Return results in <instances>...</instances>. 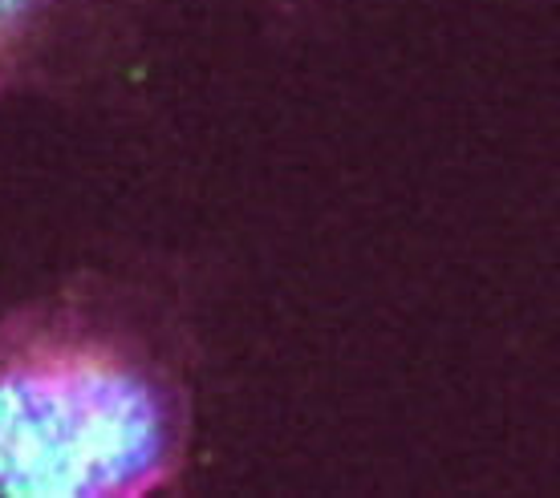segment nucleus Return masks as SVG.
<instances>
[{
	"mask_svg": "<svg viewBox=\"0 0 560 498\" xmlns=\"http://www.w3.org/2000/svg\"><path fill=\"white\" fill-rule=\"evenodd\" d=\"M73 9L78 0H0V102L45 70Z\"/></svg>",
	"mask_w": 560,
	"mask_h": 498,
	"instance_id": "2",
	"label": "nucleus"
},
{
	"mask_svg": "<svg viewBox=\"0 0 560 498\" xmlns=\"http://www.w3.org/2000/svg\"><path fill=\"white\" fill-rule=\"evenodd\" d=\"M191 446L171 320L110 276L66 280L0 317V495L142 498Z\"/></svg>",
	"mask_w": 560,
	"mask_h": 498,
	"instance_id": "1",
	"label": "nucleus"
}]
</instances>
